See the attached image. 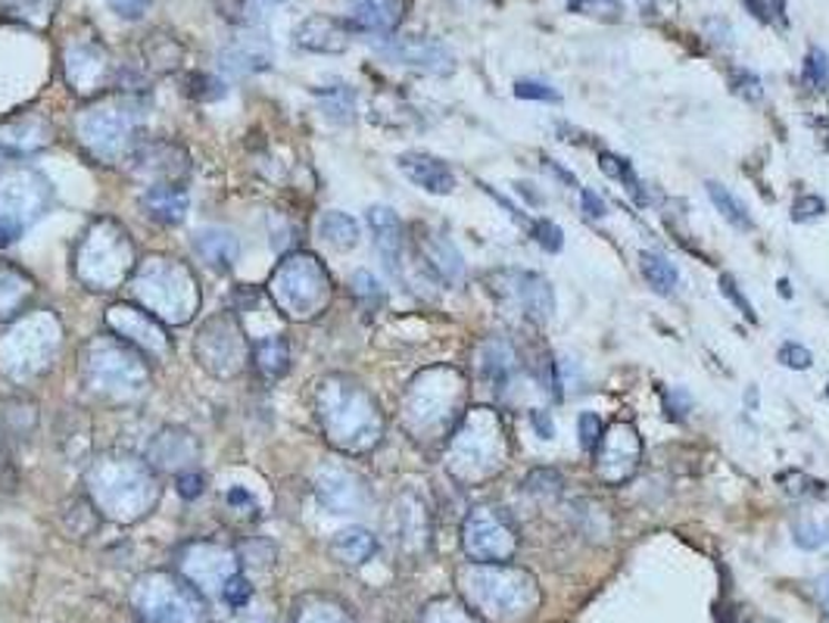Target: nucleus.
<instances>
[{
	"instance_id": "31",
	"label": "nucleus",
	"mask_w": 829,
	"mask_h": 623,
	"mask_svg": "<svg viewBox=\"0 0 829 623\" xmlns=\"http://www.w3.org/2000/svg\"><path fill=\"white\" fill-rule=\"evenodd\" d=\"M524 490L533 496H559L562 493V474L552 467H536L524 477Z\"/></svg>"
},
{
	"instance_id": "52",
	"label": "nucleus",
	"mask_w": 829,
	"mask_h": 623,
	"mask_svg": "<svg viewBox=\"0 0 829 623\" xmlns=\"http://www.w3.org/2000/svg\"><path fill=\"white\" fill-rule=\"evenodd\" d=\"M761 623H764V621H761Z\"/></svg>"
},
{
	"instance_id": "7",
	"label": "nucleus",
	"mask_w": 829,
	"mask_h": 623,
	"mask_svg": "<svg viewBox=\"0 0 829 623\" xmlns=\"http://www.w3.org/2000/svg\"><path fill=\"white\" fill-rule=\"evenodd\" d=\"M642 462V436L630 421H614L605 427L595 449V477L605 486H624Z\"/></svg>"
},
{
	"instance_id": "49",
	"label": "nucleus",
	"mask_w": 829,
	"mask_h": 623,
	"mask_svg": "<svg viewBox=\"0 0 829 623\" xmlns=\"http://www.w3.org/2000/svg\"><path fill=\"white\" fill-rule=\"evenodd\" d=\"M820 602H823V607H827V614H829V576L820 580Z\"/></svg>"
},
{
	"instance_id": "29",
	"label": "nucleus",
	"mask_w": 829,
	"mask_h": 623,
	"mask_svg": "<svg viewBox=\"0 0 829 623\" xmlns=\"http://www.w3.org/2000/svg\"><path fill=\"white\" fill-rule=\"evenodd\" d=\"M424 623H484L468 605H458V602H450V599H440L434 605L427 607L424 614Z\"/></svg>"
},
{
	"instance_id": "18",
	"label": "nucleus",
	"mask_w": 829,
	"mask_h": 623,
	"mask_svg": "<svg viewBox=\"0 0 829 623\" xmlns=\"http://www.w3.org/2000/svg\"><path fill=\"white\" fill-rule=\"evenodd\" d=\"M477 365H481V374L484 380L493 389H502L512 384V377L517 372V353L515 346L509 340H486L481 346V356H477Z\"/></svg>"
},
{
	"instance_id": "34",
	"label": "nucleus",
	"mask_w": 829,
	"mask_h": 623,
	"mask_svg": "<svg viewBox=\"0 0 829 623\" xmlns=\"http://www.w3.org/2000/svg\"><path fill=\"white\" fill-rule=\"evenodd\" d=\"M353 294L359 299L365 309H377L384 303V290H381V280L372 275V271H356L353 275Z\"/></svg>"
},
{
	"instance_id": "50",
	"label": "nucleus",
	"mask_w": 829,
	"mask_h": 623,
	"mask_svg": "<svg viewBox=\"0 0 829 623\" xmlns=\"http://www.w3.org/2000/svg\"><path fill=\"white\" fill-rule=\"evenodd\" d=\"M568 7H571V10H590L593 0H568Z\"/></svg>"
},
{
	"instance_id": "2",
	"label": "nucleus",
	"mask_w": 829,
	"mask_h": 623,
	"mask_svg": "<svg viewBox=\"0 0 829 623\" xmlns=\"http://www.w3.org/2000/svg\"><path fill=\"white\" fill-rule=\"evenodd\" d=\"M509 427L496 408H471L462 415L450 439V474L458 483H477L500 477L509 465Z\"/></svg>"
},
{
	"instance_id": "10",
	"label": "nucleus",
	"mask_w": 829,
	"mask_h": 623,
	"mask_svg": "<svg viewBox=\"0 0 829 623\" xmlns=\"http://www.w3.org/2000/svg\"><path fill=\"white\" fill-rule=\"evenodd\" d=\"M387 53L396 62L412 66V69H422V72H431V76H450L455 69L453 50L434 41V38H396L387 47Z\"/></svg>"
},
{
	"instance_id": "26",
	"label": "nucleus",
	"mask_w": 829,
	"mask_h": 623,
	"mask_svg": "<svg viewBox=\"0 0 829 623\" xmlns=\"http://www.w3.org/2000/svg\"><path fill=\"white\" fill-rule=\"evenodd\" d=\"M704 187H708V197H711V202H714V209H718L720 216L727 218L733 228H739V231H751V228H754L749 206L739 200L730 187H723L720 181H708Z\"/></svg>"
},
{
	"instance_id": "35",
	"label": "nucleus",
	"mask_w": 829,
	"mask_h": 623,
	"mask_svg": "<svg viewBox=\"0 0 829 623\" xmlns=\"http://www.w3.org/2000/svg\"><path fill=\"white\" fill-rule=\"evenodd\" d=\"M533 240L540 244V247L546 249V253H562L564 247V231L555 225V221H549V218H540V221H533Z\"/></svg>"
},
{
	"instance_id": "30",
	"label": "nucleus",
	"mask_w": 829,
	"mask_h": 623,
	"mask_svg": "<svg viewBox=\"0 0 829 623\" xmlns=\"http://www.w3.org/2000/svg\"><path fill=\"white\" fill-rule=\"evenodd\" d=\"M801 78L817 88V91H823L829 85V53L827 50H820V47H811L808 50V57H805V66H801Z\"/></svg>"
},
{
	"instance_id": "39",
	"label": "nucleus",
	"mask_w": 829,
	"mask_h": 623,
	"mask_svg": "<svg viewBox=\"0 0 829 623\" xmlns=\"http://www.w3.org/2000/svg\"><path fill=\"white\" fill-rule=\"evenodd\" d=\"M221 595H225V602H228V605H235V607L247 605V602H250V583H247L240 574H235L228 583H225V586H221Z\"/></svg>"
},
{
	"instance_id": "21",
	"label": "nucleus",
	"mask_w": 829,
	"mask_h": 623,
	"mask_svg": "<svg viewBox=\"0 0 829 623\" xmlns=\"http://www.w3.org/2000/svg\"><path fill=\"white\" fill-rule=\"evenodd\" d=\"M194 249L209 268L228 271L237 263V237L225 228H204L194 237Z\"/></svg>"
},
{
	"instance_id": "5",
	"label": "nucleus",
	"mask_w": 829,
	"mask_h": 623,
	"mask_svg": "<svg viewBox=\"0 0 829 623\" xmlns=\"http://www.w3.org/2000/svg\"><path fill=\"white\" fill-rule=\"evenodd\" d=\"M272 296L287 315L294 318H313L330 299V278L315 256H290L272 278Z\"/></svg>"
},
{
	"instance_id": "19",
	"label": "nucleus",
	"mask_w": 829,
	"mask_h": 623,
	"mask_svg": "<svg viewBox=\"0 0 829 623\" xmlns=\"http://www.w3.org/2000/svg\"><path fill=\"white\" fill-rule=\"evenodd\" d=\"M48 140V125L41 122L38 116H22V119L0 122V147L7 154H34Z\"/></svg>"
},
{
	"instance_id": "38",
	"label": "nucleus",
	"mask_w": 829,
	"mask_h": 623,
	"mask_svg": "<svg viewBox=\"0 0 829 623\" xmlns=\"http://www.w3.org/2000/svg\"><path fill=\"white\" fill-rule=\"evenodd\" d=\"M730 88H733L739 97H746V100H761V97H764V91H761V78L751 76V72H733Z\"/></svg>"
},
{
	"instance_id": "24",
	"label": "nucleus",
	"mask_w": 829,
	"mask_h": 623,
	"mask_svg": "<svg viewBox=\"0 0 829 623\" xmlns=\"http://www.w3.org/2000/svg\"><path fill=\"white\" fill-rule=\"evenodd\" d=\"M640 271L642 278H645V284L661 296L673 294V287H677V280H680L671 259L661 256V253H652V249H642L640 253Z\"/></svg>"
},
{
	"instance_id": "3",
	"label": "nucleus",
	"mask_w": 829,
	"mask_h": 623,
	"mask_svg": "<svg viewBox=\"0 0 829 623\" xmlns=\"http://www.w3.org/2000/svg\"><path fill=\"white\" fill-rule=\"evenodd\" d=\"M318 421L325 424L330 443L353 455L375 449L384 436L377 403L346 377H330L318 387Z\"/></svg>"
},
{
	"instance_id": "8",
	"label": "nucleus",
	"mask_w": 829,
	"mask_h": 623,
	"mask_svg": "<svg viewBox=\"0 0 829 623\" xmlns=\"http://www.w3.org/2000/svg\"><path fill=\"white\" fill-rule=\"evenodd\" d=\"M48 200V185L32 171H13L0 181V216L26 225L29 218L41 216Z\"/></svg>"
},
{
	"instance_id": "9",
	"label": "nucleus",
	"mask_w": 829,
	"mask_h": 623,
	"mask_svg": "<svg viewBox=\"0 0 829 623\" xmlns=\"http://www.w3.org/2000/svg\"><path fill=\"white\" fill-rule=\"evenodd\" d=\"M349 31H353V26L346 19L313 13L294 29V44L309 50V53H344L349 47Z\"/></svg>"
},
{
	"instance_id": "48",
	"label": "nucleus",
	"mask_w": 829,
	"mask_h": 623,
	"mask_svg": "<svg viewBox=\"0 0 829 623\" xmlns=\"http://www.w3.org/2000/svg\"><path fill=\"white\" fill-rule=\"evenodd\" d=\"M533 427L540 431V436H543V439H549V436H552V424H549L546 412H533Z\"/></svg>"
},
{
	"instance_id": "32",
	"label": "nucleus",
	"mask_w": 829,
	"mask_h": 623,
	"mask_svg": "<svg viewBox=\"0 0 829 623\" xmlns=\"http://www.w3.org/2000/svg\"><path fill=\"white\" fill-rule=\"evenodd\" d=\"M599 169L605 171L609 178H614V181H624L626 190H633V194L642 200V187H640V181H636V175H633V166H630L626 159H621V156H614V154H602V159H599Z\"/></svg>"
},
{
	"instance_id": "1",
	"label": "nucleus",
	"mask_w": 829,
	"mask_h": 623,
	"mask_svg": "<svg viewBox=\"0 0 829 623\" xmlns=\"http://www.w3.org/2000/svg\"><path fill=\"white\" fill-rule=\"evenodd\" d=\"M468 607L486 623H527L543 605L536 576L515 564H477L458 574Z\"/></svg>"
},
{
	"instance_id": "22",
	"label": "nucleus",
	"mask_w": 829,
	"mask_h": 623,
	"mask_svg": "<svg viewBox=\"0 0 829 623\" xmlns=\"http://www.w3.org/2000/svg\"><path fill=\"white\" fill-rule=\"evenodd\" d=\"M330 552H334V558L341 561V564L359 567V564H365L377 552L375 533H368L365 527L341 530L334 536V543H330Z\"/></svg>"
},
{
	"instance_id": "16",
	"label": "nucleus",
	"mask_w": 829,
	"mask_h": 623,
	"mask_svg": "<svg viewBox=\"0 0 829 623\" xmlns=\"http://www.w3.org/2000/svg\"><path fill=\"white\" fill-rule=\"evenodd\" d=\"M368 228L375 234V247L377 253L384 256V263L391 271L399 268V256H403V240H406V231H403V221L393 212L391 206H372L368 209Z\"/></svg>"
},
{
	"instance_id": "12",
	"label": "nucleus",
	"mask_w": 829,
	"mask_h": 623,
	"mask_svg": "<svg viewBox=\"0 0 829 623\" xmlns=\"http://www.w3.org/2000/svg\"><path fill=\"white\" fill-rule=\"evenodd\" d=\"M396 166H399V171L406 175L412 185L422 187L427 194H434V197H446V194H453L455 185H458V181H455V171L450 169L440 156L412 150V154L399 156Z\"/></svg>"
},
{
	"instance_id": "13",
	"label": "nucleus",
	"mask_w": 829,
	"mask_h": 623,
	"mask_svg": "<svg viewBox=\"0 0 829 623\" xmlns=\"http://www.w3.org/2000/svg\"><path fill=\"white\" fill-rule=\"evenodd\" d=\"M66 76L79 93L103 91L112 78V62L103 47H76L66 62Z\"/></svg>"
},
{
	"instance_id": "20",
	"label": "nucleus",
	"mask_w": 829,
	"mask_h": 623,
	"mask_svg": "<svg viewBox=\"0 0 829 623\" xmlns=\"http://www.w3.org/2000/svg\"><path fill=\"white\" fill-rule=\"evenodd\" d=\"M422 253L427 265L437 271L440 278L446 284H462L465 280V263H462V253L455 249V244H450L446 237L440 234H424L422 237Z\"/></svg>"
},
{
	"instance_id": "42",
	"label": "nucleus",
	"mask_w": 829,
	"mask_h": 623,
	"mask_svg": "<svg viewBox=\"0 0 829 623\" xmlns=\"http://www.w3.org/2000/svg\"><path fill=\"white\" fill-rule=\"evenodd\" d=\"M107 3H110L112 13L122 16V19H141L154 0H107Z\"/></svg>"
},
{
	"instance_id": "37",
	"label": "nucleus",
	"mask_w": 829,
	"mask_h": 623,
	"mask_svg": "<svg viewBox=\"0 0 829 623\" xmlns=\"http://www.w3.org/2000/svg\"><path fill=\"white\" fill-rule=\"evenodd\" d=\"M777 358H780L786 368H792V372H808L813 365L811 349H805L801 343H782Z\"/></svg>"
},
{
	"instance_id": "40",
	"label": "nucleus",
	"mask_w": 829,
	"mask_h": 623,
	"mask_svg": "<svg viewBox=\"0 0 829 623\" xmlns=\"http://www.w3.org/2000/svg\"><path fill=\"white\" fill-rule=\"evenodd\" d=\"M827 212V202L820 200V197H801V200H796V206H792V218L796 221H813V218H820Z\"/></svg>"
},
{
	"instance_id": "15",
	"label": "nucleus",
	"mask_w": 829,
	"mask_h": 623,
	"mask_svg": "<svg viewBox=\"0 0 829 623\" xmlns=\"http://www.w3.org/2000/svg\"><path fill=\"white\" fill-rule=\"evenodd\" d=\"M406 0H353L349 26L368 34H393L403 22Z\"/></svg>"
},
{
	"instance_id": "46",
	"label": "nucleus",
	"mask_w": 829,
	"mask_h": 623,
	"mask_svg": "<svg viewBox=\"0 0 829 623\" xmlns=\"http://www.w3.org/2000/svg\"><path fill=\"white\" fill-rule=\"evenodd\" d=\"M580 202H583V209H586V216L590 218H605V212H609L605 202L599 200L593 190H586V187L580 190Z\"/></svg>"
},
{
	"instance_id": "43",
	"label": "nucleus",
	"mask_w": 829,
	"mask_h": 623,
	"mask_svg": "<svg viewBox=\"0 0 829 623\" xmlns=\"http://www.w3.org/2000/svg\"><path fill=\"white\" fill-rule=\"evenodd\" d=\"M796 543L805 545V548H817V545L829 543V530L827 527H813L811 521L805 527H796Z\"/></svg>"
},
{
	"instance_id": "47",
	"label": "nucleus",
	"mask_w": 829,
	"mask_h": 623,
	"mask_svg": "<svg viewBox=\"0 0 829 623\" xmlns=\"http://www.w3.org/2000/svg\"><path fill=\"white\" fill-rule=\"evenodd\" d=\"M19 234H22V225H19V221L0 216V247H10Z\"/></svg>"
},
{
	"instance_id": "33",
	"label": "nucleus",
	"mask_w": 829,
	"mask_h": 623,
	"mask_svg": "<svg viewBox=\"0 0 829 623\" xmlns=\"http://www.w3.org/2000/svg\"><path fill=\"white\" fill-rule=\"evenodd\" d=\"M602 434H605V421L599 418L595 412H583V415L578 418L580 449H586L590 455H595L599 443H602Z\"/></svg>"
},
{
	"instance_id": "25",
	"label": "nucleus",
	"mask_w": 829,
	"mask_h": 623,
	"mask_svg": "<svg viewBox=\"0 0 829 623\" xmlns=\"http://www.w3.org/2000/svg\"><path fill=\"white\" fill-rule=\"evenodd\" d=\"M253 362H256V368L266 374V377H282L287 372V365H290V346H287L282 334L263 337V340H256V346H253Z\"/></svg>"
},
{
	"instance_id": "11",
	"label": "nucleus",
	"mask_w": 829,
	"mask_h": 623,
	"mask_svg": "<svg viewBox=\"0 0 829 623\" xmlns=\"http://www.w3.org/2000/svg\"><path fill=\"white\" fill-rule=\"evenodd\" d=\"M81 135L85 140L95 147L100 156H116L122 147H126L131 135H135V122L128 112H119V109H100V112H91L85 122H81Z\"/></svg>"
},
{
	"instance_id": "45",
	"label": "nucleus",
	"mask_w": 829,
	"mask_h": 623,
	"mask_svg": "<svg viewBox=\"0 0 829 623\" xmlns=\"http://www.w3.org/2000/svg\"><path fill=\"white\" fill-rule=\"evenodd\" d=\"M175 486H178V496H185V498H197V496H204V486L206 481L200 477V474H178V481H175Z\"/></svg>"
},
{
	"instance_id": "6",
	"label": "nucleus",
	"mask_w": 829,
	"mask_h": 623,
	"mask_svg": "<svg viewBox=\"0 0 829 623\" xmlns=\"http://www.w3.org/2000/svg\"><path fill=\"white\" fill-rule=\"evenodd\" d=\"M462 548L477 564H505L515 558L517 530L500 508L481 505L462 524Z\"/></svg>"
},
{
	"instance_id": "51",
	"label": "nucleus",
	"mask_w": 829,
	"mask_h": 623,
	"mask_svg": "<svg viewBox=\"0 0 829 623\" xmlns=\"http://www.w3.org/2000/svg\"><path fill=\"white\" fill-rule=\"evenodd\" d=\"M268 3H282V0H268Z\"/></svg>"
},
{
	"instance_id": "28",
	"label": "nucleus",
	"mask_w": 829,
	"mask_h": 623,
	"mask_svg": "<svg viewBox=\"0 0 829 623\" xmlns=\"http://www.w3.org/2000/svg\"><path fill=\"white\" fill-rule=\"evenodd\" d=\"M325 116L334 122L349 125L356 119V93L349 91V85H334V88H322L318 91Z\"/></svg>"
},
{
	"instance_id": "27",
	"label": "nucleus",
	"mask_w": 829,
	"mask_h": 623,
	"mask_svg": "<svg viewBox=\"0 0 829 623\" xmlns=\"http://www.w3.org/2000/svg\"><path fill=\"white\" fill-rule=\"evenodd\" d=\"M272 66V50L263 44V38H247V44L228 50V69L235 72H263Z\"/></svg>"
},
{
	"instance_id": "14",
	"label": "nucleus",
	"mask_w": 829,
	"mask_h": 623,
	"mask_svg": "<svg viewBox=\"0 0 829 623\" xmlns=\"http://www.w3.org/2000/svg\"><path fill=\"white\" fill-rule=\"evenodd\" d=\"M512 294H515L521 312L531 318L533 325H546L555 312V290L543 275L536 271H512Z\"/></svg>"
},
{
	"instance_id": "36",
	"label": "nucleus",
	"mask_w": 829,
	"mask_h": 623,
	"mask_svg": "<svg viewBox=\"0 0 829 623\" xmlns=\"http://www.w3.org/2000/svg\"><path fill=\"white\" fill-rule=\"evenodd\" d=\"M515 97H521V100H546V103H559L562 100V93L555 91V88H549L546 81H533V78L517 81Z\"/></svg>"
},
{
	"instance_id": "23",
	"label": "nucleus",
	"mask_w": 829,
	"mask_h": 623,
	"mask_svg": "<svg viewBox=\"0 0 829 623\" xmlns=\"http://www.w3.org/2000/svg\"><path fill=\"white\" fill-rule=\"evenodd\" d=\"M318 234L334 249H353L362 237L359 221L353 216H346V212H325V216L318 218Z\"/></svg>"
},
{
	"instance_id": "44",
	"label": "nucleus",
	"mask_w": 829,
	"mask_h": 623,
	"mask_svg": "<svg viewBox=\"0 0 829 623\" xmlns=\"http://www.w3.org/2000/svg\"><path fill=\"white\" fill-rule=\"evenodd\" d=\"M751 13L758 16V19H764V22H777L786 10V0H749Z\"/></svg>"
},
{
	"instance_id": "17",
	"label": "nucleus",
	"mask_w": 829,
	"mask_h": 623,
	"mask_svg": "<svg viewBox=\"0 0 829 623\" xmlns=\"http://www.w3.org/2000/svg\"><path fill=\"white\" fill-rule=\"evenodd\" d=\"M141 206L147 209V216L157 218L162 225H181L188 218V190L185 187L172 185V181H162V185L147 187V194L141 197Z\"/></svg>"
},
{
	"instance_id": "41",
	"label": "nucleus",
	"mask_w": 829,
	"mask_h": 623,
	"mask_svg": "<svg viewBox=\"0 0 829 623\" xmlns=\"http://www.w3.org/2000/svg\"><path fill=\"white\" fill-rule=\"evenodd\" d=\"M720 290H723V296H727V299H730L736 309L742 312V315H746L749 322H758V318H754V309L749 306V299L739 294V287H736V280L730 278V275H723V278H720Z\"/></svg>"
},
{
	"instance_id": "4",
	"label": "nucleus",
	"mask_w": 829,
	"mask_h": 623,
	"mask_svg": "<svg viewBox=\"0 0 829 623\" xmlns=\"http://www.w3.org/2000/svg\"><path fill=\"white\" fill-rule=\"evenodd\" d=\"M468 384L455 368H434L424 372L408 393V418L422 434H446L453 431L455 418L465 408Z\"/></svg>"
}]
</instances>
